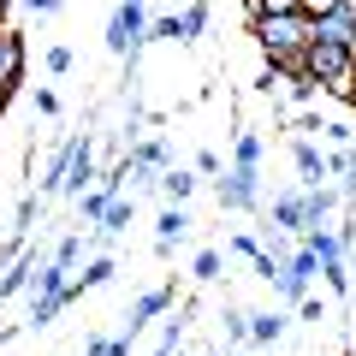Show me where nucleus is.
Returning <instances> with one entry per match:
<instances>
[{"mask_svg": "<svg viewBox=\"0 0 356 356\" xmlns=\"http://www.w3.org/2000/svg\"><path fill=\"white\" fill-rule=\"evenodd\" d=\"M255 196H261L255 191V172H243V166H232V172L220 178V208H238L243 214V208H255Z\"/></svg>", "mask_w": 356, "mask_h": 356, "instance_id": "423d86ee", "label": "nucleus"}, {"mask_svg": "<svg viewBox=\"0 0 356 356\" xmlns=\"http://www.w3.org/2000/svg\"><path fill=\"white\" fill-rule=\"evenodd\" d=\"M77 250H83V238H60V250H54V261H60V267H72V261H77Z\"/></svg>", "mask_w": 356, "mask_h": 356, "instance_id": "393cba45", "label": "nucleus"}, {"mask_svg": "<svg viewBox=\"0 0 356 356\" xmlns=\"http://www.w3.org/2000/svg\"><path fill=\"white\" fill-rule=\"evenodd\" d=\"M30 273H42V267H36V255H18V261L6 267V273H0V297L24 291V285H30Z\"/></svg>", "mask_w": 356, "mask_h": 356, "instance_id": "f8f14e48", "label": "nucleus"}, {"mask_svg": "<svg viewBox=\"0 0 356 356\" xmlns=\"http://www.w3.org/2000/svg\"><path fill=\"white\" fill-rule=\"evenodd\" d=\"M30 13H54V6H60V0H24Z\"/></svg>", "mask_w": 356, "mask_h": 356, "instance_id": "a878e982", "label": "nucleus"}, {"mask_svg": "<svg viewBox=\"0 0 356 356\" xmlns=\"http://www.w3.org/2000/svg\"><path fill=\"white\" fill-rule=\"evenodd\" d=\"M303 243L315 250V261H321V273H327V285H332V291H344V285H350V273H344V243H339V232H332V226H315Z\"/></svg>", "mask_w": 356, "mask_h": 356, "instance_id": "7ed1b4c3", "label": "nucleus"}, {"mask_svg": "<svg viewBox=\"0 0 356 356\" xmlns=\"http://www.w3.org/2000/svg\"><path fill=\"white\" fill-rule=\"evenodd\" d=\"M166 303H172V291H166V285H154V291H143V297H137V303H131V315H125V339H137V332H143V327H149V321H154V315H161V309H166Z\"/></svg>", "mask_w": 356, "mask_h": 356, "instance_id": "6e6552de", "label": "nucleus"}, {"mask_svg": "<svg viewBox=\"0 0 356 356\" xmlns=\"http://www.w3.org/2000/svg\"><path fill=\"white\" fill-rule=\"evenodd\" d=\"M6 6H13V0H0V24H6Z\"/></svg>", "mask_w": 356, "mask_h": 356, "instance_id": "cd10ccee", "label": "nucleus"}, {"mask_svg": "<svg viewBox=\"0 0 356 356\" xmlns=\"http://www.w3.org/2000/svg\"><path fill=\"white\" fill-rule=\"evenodd\" d=\"M315 42H332V48L356 54V0H344V6H332L327 18H315Z\"/></svg>", "mask_w": 356, "mask_h": 356, "instance_id": "20e7f679", "label": "nucleus"}, {"mask_svg": "<svg viewBox=\"0 0 356 356\" xmlns=\"http://www.w3.org/2000/svg\"><path fill=\"white\" fill-rule=\"evenodd\" d=\"M232 166H243V172L261 166V137H255V131H238V161H232Z\"/></svg>", "mask_w": 356, "mask_h": 356, "instance_id": "dca6fc26", "label": "nucleus"}, {"mask_svg": "<svg viewBox=\"0 0 356 356\" xmlns=\"http://www.w3.org/2000/svg\"><path fill=\"white\" fill-rule=\"evenodd\" d=\"M107 280H113V255H95V261H89L83 273L72 280V297H77V291H89V285H107Z\"/></svg>", "mask_w": 356, "mask_h": 356, "instance_id": "ddd939ff", "label": "nucleus"}, {"mask_svg": "<svg viewBox=\"0 0 356 356\" xmlns=\"http://www.w3.org/2000/svg\"><path fill=\"white\" fill-rule=\"evenodd\" d=\"M149 36H161V42H184V18H154Z\"/></svg>", "mask_w": 356, "mask_h": 356, "instance_id": "6ab92c4d", "label": "nucleus"}, {"mask_svg": "<svg viewBox=\"0 0 356 356\" xmlns=\"http://www.w3.org/2000/svg\"><path fill=\"white\" fill-rule=\"evenodd\" d=\"M89 356H131V339H95Z\"/></svg>", "mask_w": 356, "mask_h": 356, "instance_id": "4be33fe9", "label": "nucleus"}, {"mask_svg": "<svg viewBox=\"0 0 356 356\" xmlns=\"http://www.w3.org/2000/svg\"><path fill=\"white\" fill-rule=\"evenodd\" d=\"M202 30H208V0H196L191 13H184V42H196Z\"/></svg>", "mask_w": 356, "mask_h": 356, "instance_id": "a211bd4d", "label": "nucleus"}, {"mask_svg": "<svg viewBox=\"0 0 356 356\" xmlns=\"http://www.w3.org/2000/svg\"><path fill=\"white\" fill-rule=\"evenodd\" d=\"M332 6H344V0H297V13H303L309 24H315V18H327Z\"/></svg>", "mask_w": 356, "mask_h": 356, "instance_id": "5701e85b", "label": "nucleus"}, {"mask_svg": "<svg viewBox=\"0 0 356 356\" xmlns=\"http://www.w3.org/2000/svg\"><path fill=\"white\" fill-rule=\"evenodd\" d=\"M196 280H220V250H202V255H196Z\"/></svg>", "mask_w": 356, "mask_h": 356, "instance_id": "412c9836", "label": "nucleus"}, {"mask_svg": "<svg viewBox=\"0 0 356 356\" xmlns=\"http://www.w3.org/2000/svg\"><path fill=\"white\" fill-rule=\"evenodd\" d=\"M131 226V202L125 196H113V202H107V214L95 220V232H102V238H113V232H125Z\"/></svg>", "mask_w": 356, "mask_h": 356, "instance_id": "4468645a", "label": "nucleus"}, {"mask_svg": "<svg viewBox=\"0 0 356 356\" xmlns=\"http://www.w3.org/2000/svg\"><path fill=\"white\" fill-rule=\"evenodd\" d=\"M184 232H191V214H184V208H166V214H161V232H154V250H161V255H172V243L178 238H184Z\"/></svg>", "mask_w": 356, "mask_h": 356, "instance_id": "9d476101", "label": "nucleus"}, {"mask_svg": "<svg viewBox=\"0 0 356 356\" xmlns=\"http://www.w3.org/2000/svg\"><path fill=\"white\" fill-rule=\"evenodd\" d=\"M24 77V36L13 24H0V89H13Z\"/></svg>", "mask_w": 356, "mask_h": 356, "instance_id": "0eeeda50", "label": "nucleus"}, {"mask_svg": "<svg viewBox=\"0 0 356 356\" xmlns=\"http://www.w3.org/2000/svg\"><path fill=\"white\" fill-rule=\"evenodd\" d=\"M6 102H13V89H0V113H6Z\"/></svg>", "mask_w": 356, "mask_h": 356, "instance_id": "bb28decb", "label": "nucleus"}, {"mask_svg": "<svg viewBox=\"0 0 356 356\" xmlns=\"http://www.w3.org/2000/svg\"><path fill=\"white\" fill-rule=\"evenodd\" d=\"M77 202H83V220H102L113 196H107V191H83V196H77Z\"/></svg>", "mask_w": 356, "mask_h": 356, "instance_id": "aec40b11", "label": "nucleus"}, {"mask_svg": "<svg viewBox=\"0 0 356 356\" xmlns=\"http://www.w3.org/2000/svg\"><path fill=\"white\" fill-rule=\"evenodd\" d=\"M273 232H309L303 196H280V202H273Z\"/></svg>", "mask_w": 356, "mask_h": 356, "instance_id": "9b49d317", "label": "nucleus"}, {"mask_svg": "<svg viewBox=\"0 0 356 356\" xmlns=\"http://www.w3.org/2000/svg\"><path fill=\"white\" fill-rule=\"evenodd\" d=\"M161 191H166V202L184 208V196L196 191V178H191V172H161Z\"/></svg>", "mask_w": 356, "mask_h": 356, "instance_id": "f3484780", "label": "nucleus"}, {"mask_svg": "<svg viewBox=\"0 0 356 356\" xmlns=\"http://www.w3.org/2000/svg\"><path fill=\"white\" fill-rule=\"evenodd\" d=\"M89 178H95V149H89V137H83V143H72V149H65L60 191H65V196H83V191H89Z\"/></svg>", "mask_w": 356, "mask_h": 356, "instance_id": "39448f33", "label": "nucleus"}, {"mask_svg": "<svg viewBox=\"0 0 356 356\" xmlns=\"http://www.w3.org/2000/svg\"><path fill=\"white\" fill-rule=\"evenodd\" d=\"M250 36L261 42L267 60L285 65V77H291L297 60H303V48L315 42V24H309L303 13H267V18H250Z\"/></svg>", "mask_w": 356, "mask_h": 356, "instance_id": "f257e3e1", "label": "nucleus"}, {"mask_svg": "<svg viewBox=\"0 0 356 356\" xmlns=\"http://www.w3.org/2000/svg\"><path fill=\"white\" fill-rule=\"evenodd\" d=\"M297 65H303V72L315 77L321 89H332V95H344V102H350V89H356V54H350V48H332V42H309Z\"/></svg>", "mask_w": 356, "mask_h": 356, "instance_id": "f03ea898", "label": "nucleus"}, {"mask_svg": "<svg viewBox=\"0 0 356 356\" xmlns=\"http://www.w3.org/2000/svg\"><path fill=\"white\" fill-rule=\"evenodd\" d=\"M48 72H54V77L72 72V48H48Z\"/></svg>", "mask_w": 356, "mask_h": 356, "instance_id": "b1692460", "label": "nucleus"}, {"mask_svg": "<svg viewBox=\"0 0 356 356\" xmlns=\"http://www.w3.org/2000/svg\"><path fill=\"white\" fill-rule=\"evenodd\" d=\"M285 332V315H273V309H261V315H250V339L255 344H273Z\"/></svg>", "mask_w": 356, "mask_h": 356, "instance_id": "2eb2a0df", "label": "nucleus"}, {"mask_svg": "<svg viewBox=\"0 0 356 356\" xmlns=\"http://www.w3.org/2000/svg\"><path fill=\"white\" fill-rule=\"evenodd\" d=\"M291 154H297V172H303V191H315V184H327V178H332L327 172V154H321L315 143H297Z\"/></svg>", "mask_w": 356, "mask_h": 356, "instance_id": "1a4fd4ad", "label": "nucleus"}]
</instances>
